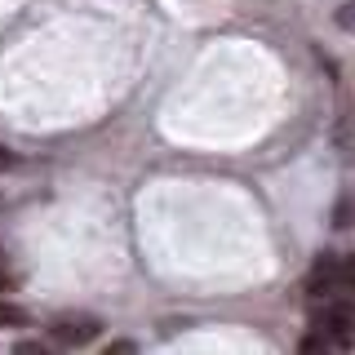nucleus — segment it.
Wrapping results in <instances>:
<instances>
[{
    "mask_svg": "<svg viewBox=\"0 0 355 355\" xmlns=\"http://www.w3.org/2000/svg\"><path fill=\"white\" fill-rule=\"evenodd\" d=\"M306 288L315 297H338V293H355V253H329L315 262Z\"/></svg>",
    "mask_w": 355,
    "mask_h": 355,
    "instance_id": "nucleus-2",
    "label": "nucleus"
},
{
    "mask_svg": "<svg viewBox=\"0 0 355 355\" xmlns=\"http://www.w3.org/2000/svg\"><path fill=\"white\" fill-rule=\"evenodd\" d=\"M0 209H5V196H0Z\"/></svg>",
    "mask_w": 355,
    "mask_h": 355,
    "instance_id": "nucleus-8",
    "label": "nucleus"
},
{
    "mask_svg": "<svg viewBox=\"0 0 355 355\" xmlns=\"http://www.w3.org/2000/svg\"><path fill=\"white\" fill-rule=\"evenodd\" d=\"M22 324H31V315L22 306H14V302L0 297V329H22Z\"/></svg>",
    "mask_w": 355,
    "mask_h": 355,
    "instance_id": "nucleus-4",
    "label": "nucleus"
},
{
    "mask_svg": "<svg viewBox=\"0 0 355 355\" xmlns=\"http://www.w3.org/2000/svg\"><path fill=\"white\" fill-rule=\"evenodd\" d=\"M14 164V155H9V147H0V169H9Z\"/></svg>",
    "mask_w": 355,
    "mask_h": 355,
    "instance_id": "nucleus-7",
    "label": "nucleus"
},
{
    "mask_svg": "<svg viewBox=\"0 0 355 355\" xmlns=\"http://www.w3.org/2000/svg\"><path fill=\"white\" fill-rule=\"evenodd\" d=\"M14 284H18V271H14V262H9V249L0 244V293L14 288Z\"/></svg>",
    "mask_w": 355,
    "mask_h": 355,
    "instance_id": "nucleus-5",
    "label": "nucleus"
},
{
    "mask_svg": "<svg viewBox=\"0 0 355 355\" xmlns=\"http://www.w3.org/2000/svg\"><path fill=\"white\" fill-rule=\"evenodd\" d=\"M311 324H315V333H324L338 351L355 347V297L338 293V297H329V302H320L311 311Z\"/></svg>",
    "mask_w": 355,
    "mask_h": 355,
    "instance_id": "nucleus-1",
    "label": "nucleus"
},
{
    "mask_svg": "<svg viewBox=\"0 0 355 355\" xmlns=\"http://www.w3.org/2000/svg\"><path fill=\"white\" fill-rule=\"evenodd\" d=\"M103 333V320L89 315V311H62V315H53L49 324V338L58 342V347H89V342Z\"/></svg>",
    "mask_w": 355,
    "mask_h": 355,
    "instance_id": "nucleus-3",
    "label": "nucleus"
},
{
    "mask_svg": "<svg viewBox=\"0 0 355 355\" xmlns=\"http://www.w3.org/2000/svg\"><path fill=\"white\" fill-rule=\"evenodd\" d=\"M338 27L342 31H355V0H347V5L338 9Z\"/></svg>",
    "mask_w": 355,
    "mask_h": 355,
    "instance_id": "nucleus-6",
    "label": "nucleus"
}]
</instances>
